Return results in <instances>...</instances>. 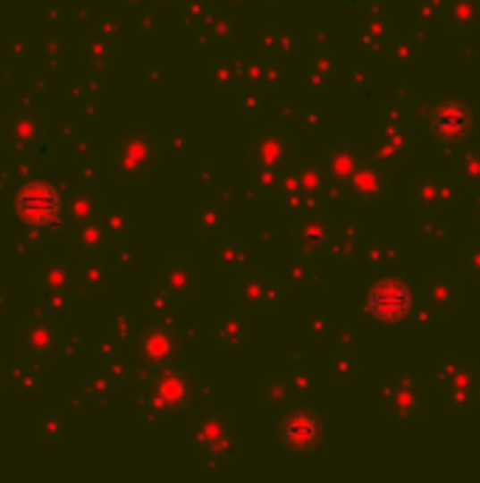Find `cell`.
<instances>
[{"mask_svg": "<svg viewBox=\"0 0 480 483\" xmlns=\"http://www.w3.org/2000/svg\"><path fill=\"white\" fill-rule=\"evenodd\" d=\"M158 399H164L162 410H170V407H179L184 399H187V382L175 379V376H167L164 385L158 387Z\"/></svg>", "mask_w": 480, "mask_h": 483, "instance_id": "10", "label": "cell"}, {"mask_svg": "<svg viewBox=\"0 0 480 483\" xmlns=\"http://www.w3.org/2000/svg\"><path fill=\"white\" fill-rule=\"evenodd\" d=\"M384 407L401 421L418 419L426 407L424 387L416 379H410V376H399V379H393L384 387Z\"/></svg>", "mask_w": 480, "mask_h": 483, "instance_id": "3", "label": "cell"}, {"mask_svg": "<svg viewBox=\"0 0 480 483\" xmlns=\"http://www.w3.org/2000/svg\"><path fill=\"white\" fill-rule=\"evenodd\" d=\"M413 309V294L396 280H384L370 292L367 311L379 322H399L407 311Z\"/></svg>", "mask_w": 480, "mask_h": 483, "instance_id": "2", "label": "cell"}, {"mask_svg": "<svg viewBox=\"0 0 480 483\" xmlns=\"http://www.w3.org/2000/svg\"><path fill=\"white\" fill-rule=\"evenodd\" d=\"M433 131L438 139H460L469 133V107L460 102H441L433 116Z\"/></svg>", "mask_w": 480, "mask_h": 483, "instance_id": "5", "label": "cell"}, {"mask_svg": "<svg viewBox=\"0 0 480 483\" xmlns=\"http://www.w3.org/2000/svg\"><path fill=\"white\" fill-rule=\"evenodd\" d=\"M350 190H353V199L359 201H376L387 192V178L376 165H362L357 167V173L350 175Z\"/></svg>", "mask_w": 480, "mask_h": 483, "instance_id": "7", "label": "cell"}, {"mask_svg": "<svg viewBox=\"0 0 480 483\" xmlns=\"http://www.w3.org/2000/svg\"><path fill=\"white\" fill-rule=\"evenodd\" d=\"M280 438L291 450H308V446L319 441V424L311 413H294L280 427Z\"/></svg>", "mask_w": 480, "mask_h": 483, "instance_id": "6", "label": "cell"}, {"mask_svg": "<svg viewBox=\"0 0 480 483\" xmlns=\"http://www.w3.org/2000/svg\"><path fill=\"white\" fill-rule=\"evenodd\" d=\"M438 385L452 407H467L477 393V373L469 362H447L438 370Z\"/></svg>", "mask_w": 480, "mask_h": 483, "instance_id": "4", "label": "cell"}, {"mask_svg": "<svg viewBox=\"0 0 480 483\" xmlns=\"http://www.w3.org/2000/svg\"><path fill=\"white\" fill-rule=\"evenodd\" d=\"M359 165H362V158L357 156V150H350V148H336L328 156L331 175L333 178H345V182H350V175L357 173Z\"/></svg>", "mask_w": 480, "mask_h": 483, "instance_id": "9", "label": "cell"}, {"mask_svg": "<svg viewBox=\"0 0 480 483\" xmlns=\"http://www.w3.org/2000/svg\"><path fill=\"white\" fill-rule=\"evenodd\" d=\"M14 207H17V215H21V221L29 224L31 229H51L63 218V201L57 190L43 182L26 184L17 192Z\"/></svg>", "mask_w": 480, "mask_h": 483, "instance_id": "1", "label": "cell"}, {"mask_svg": "<svg viewBox=\"0 0 480 483\" xmlns=\"http://www.w3.org/2000/svg\"><path fill=\"white\" fill-rule=\"evenodd\" d=\"M426 302H435V306H441V311H447L455 306V300H458V285L447 277V275H438V277H430V283H426Z\"/></svg>", "mask_w": 480, "mask_h": 483, "instance_id": "8", "label": "cell"}]
</instances>
